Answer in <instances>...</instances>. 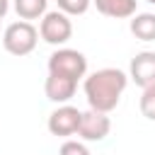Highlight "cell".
Segmentation results:
<instances>
[{
  "mask_svg": "<svg viewBox=\"0 0 155 155\" xmlns=\"http://www.w3.org/2000/svg\"><path fill=\"white\" fill-rule=\"evenodd\" d=\"M80 116H82V111H80L78 107L63 104V107H58L56 111H51V116H48V131H51L53 136H61V138L73 136V133H78Z\"/></svg>",
  "mask_w": 155,
  "mask_h": 155,
  "instance_id": "8992f818",
  "label": "cell"
},
{
  "mask_svg": "<svg viewBox=\"0 0 155 155\" xmlns=\"http://www.w3.org/2000/svg\"><path fill=\"white\" fill-rule=\"evenodd\" d=\"M111 131V121L104 111H97V109H87L82 111L80 116V126H78V136L87 143H97V140H104Z\"/></svg>",
  "mask_w": 155,
  "mask_h": 155,
  "instance_id": "5b68a950",
  "label": "cell"
},
{
  "mask_svg": "<svg viewBox=\"0 0 155 155\" xmlns=\"http://www.w3.org/2000/svg\"><path fill=\"white\" fill-rule=\"evenodd\" d=\"M56 2H58L61 12H65L68 17H75V15H85L90 10L92 0H56Z\"/></svg>",
  "mask_w": 155,
  "mask_h": 155,
  "instance_id": "4fadbf2b",
  "label": "cell"
},
{
  "mask_svg": "<svg viewBox=\"0 0 155 155\" xmlns=\"http://www.w3.org/2000/svg\"><path fill=\"white\" fill-rule=\"evenodd\" d=\"M92 2L104 17H111V19L133 17L138 7V0H92Z\"/></svg>",
  "mask_w": 155,
  "mask_h": 155,
  "instance_id": "9c48e42d",
  "label": "cell"
},
{
  "mask_svg": "<svg viewBox=\"0 0 155 155\" xmlns=\"http://www.w3.org/2000/svg\"><path fill=\"white\" fill-rule=\"evenodd\" d=\"M48 0H15V12L19 19H39L46 15Z\"/></svg>",
  "mask_w": 155,
  "mask_h": 155,
  "instance_id": "8fae6325",
  "label": "cell"
},
{
  "mask_svg": "<svg viewBox=\"0 0 155 155\" xmlns=\"http://www.w3.org/2000/svg\"><path fill=\"white\" fill-rule=\"evenodd\" d=\"M138 107H140V114H143L145 119L155 121V85H150V87H143V94H140V102H138Z\"/></svg>",
  "mask_w": 155,
  "mask_h": 155,
  "instance_id": "7c38bea8",
  "label": "cell"
},
{
  "mask_svg": "<svg viewBox=\"0 0 155 155\" xmlns=\"http://www.w3.org/2000/svg\"><path fill=\"white\" fill-rule=\"evenodd\" d=\"M7 10H10V0H0V19L7 15Z\"/></svg>",
  "mask_w": 155,
  "mask_h": 155,
  "instance_id": "9a60e30c",
  "label": "cell"
},
{
  "mask_svg": "<svg viewBox=\"0 0 155 155\" xmlns=\"http://www.w3.org/2000/svg\"><path fill=\"white\" fill-rule=\"evenodd\" d=\"M36 41H39V31L31 22L27 19H19V22H12L5 34H2V46L7 53L12 56H29L34 48H36Z\"/></svg>",
  "mask_w": 155,
  "mask_h": 155,
  "instance_id": "7a4b0ae2",
  "label": "cell"
},
{
  "mask_svg": "<svg viewBox=\"0 0 155 155\" xmlns=\"http://www.w3.org/2000/svg\"><path fill=\"white\" fill-rule=\"evenodd\" d=\"M48 73L80 80L87 75V58L75 48H58L48 56Z\"/></svg>",
  "mask_w": 155,
  "mask_h": 155,
  "instance_id": "3957f363",
  "label": "cell"
},
{
  "mask_svg": "<svg viewBox=\"0 0 155 155\" xmlns=\"http://www.w3.org/2000/svg\"><path fill=\"white\" fill-rule=\"evenodd\" d=\"M78 90V80L73 78H65V75H56V73H48L46 82H44V92L51 102L56 104H65Z\"/></svg>",
  "mask_w": 155,
  "mask_h": 155,
  "instance_id": "ba28073f",
  "label": "cell"
},
{
  "mask_svg": "<svg viewBox=\"0 0 155 155\" xmlns=\"http://www.w3.org/2000/svg\"><path fill=\"white\" fill-rule=\"evenodd\" d=\"M128 78L138 85V87H150L155 85V51H140L133 56L131 68H128Z\"/></svg>",
  "mask_w": 155,
  "mask_h": 155,
  "instance_id": "52a82bcc",
  "label": "cell"
},
{
  "mask_svg": "<svg viewBox=\"0 0 155 155\" xmlns=\"http://www.w3.org/2000/svg\"><path fill=\"white\" fill-rule=\"evenodd\" d=\"M126 85H128V75L119 68L94 70L92 75L85 78V97H87L90 109H97L104 114L114 111Z\"/></svg>",
  "mask_w": 155,
  "mask_h": 155,
  "instance_id": "6da1fadb",
  "label": "cell"
},
{
  "mask_svg": "<svg viewBox=\"0 0 155 155\" xmlns=\"http://www.w3.org/2000/svg\"><path fill=\"white\" fill-rule=\"evenodd\" d=\"M145 2H150V5H155V0H145Z\"/></svg>",
  "mask_w": 155,
  "mask_h": 155,
  "instance_id": "2e32d148",
  "label": "cell"
},
{
  "mask_svg": "<svg viewBox=\"0 0 155 155\" xmlns=\"http://www.w3.org/2000/svg\"><path fill=\"white\" fill-rule=\"evenodd\" d=\"M131 34L140 41H155V15L153 12H140L133 15L131 19Z\"/></svg>",
  "mask_w": 155,
  "mask_h": 155,
  "instance_id": "30bf717a",
  "label": "cell"
},
{
  "mask_svg": "<svg viewBox=\"0 0 155 155\" xmlns=\"http://www.w3.org/2000/svg\"><path fill=\"white\" fill-rule=\"evenodd\" d=\"M39 36L46 44H51V46L65 44L73 36V22H70V17L65 12H61V10L46 12L41 17V24H39Z\"/></svg>",
  "mask_w": 155,
  "mask_h": 155,
  "instance_id": "277c9868",
  "label": "cell"
},
{
  "mask_svg": "<svg viewBox=\"0 0 155 155\" xmlns=\"http://www.w3.org/2000/svg\"><path fill=\"white\" fill-rule=\"evenodd\" d=\"M61 155H92V153H90L87 145L80 143V140H65V143L61 145Z\"/></svg>",
  "mask_w": 155,
  "mask_h": 155,
  "instance_id": "5bb4252c",
  "label": "cell"
}]
</instances>
